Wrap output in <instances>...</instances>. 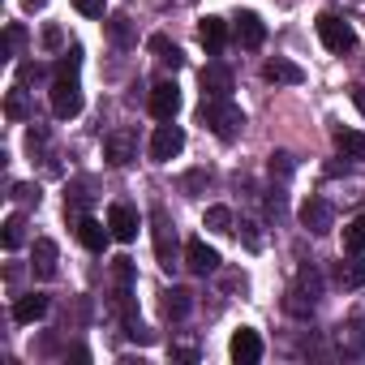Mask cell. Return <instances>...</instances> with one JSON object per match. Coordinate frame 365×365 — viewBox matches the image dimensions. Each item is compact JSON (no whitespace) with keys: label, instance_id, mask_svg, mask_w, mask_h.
<instances>
[{"label":"cell","instance_id":"cell-1","mask_svg":"<svg viewBox=\"0 0 365 365\" xmlns=\"http://www.w3.org/2000/svg\"><path fill=\"white\" fill-rule=\"evenodd\" d=\"M202 125L220 138V142H232L241 129H245V112L232 103V99H215V95H202V108H198Z\"/></svg>","mask_w":365,"mask_h":365},{"label":"cell","instance_id":"cell-2","mask_svg":"<svg viewBox=\"0 0 365 365\" xmlns=\"http://www.w3.org/2000/svg\"><path fill=\"white\" fill-rule=\"evenodd\" d=\"M318 39H322L327 52H339V56L356 48V31H352V22L339 18V14H318Z\"/></svg>","mask_w":365,"mask_h":365},{"label":"cell","instance_id":"cell-3","mask_svg":"<svg viewBox=\"0 0 365 365\" xmlns=\"http://www.w3.org/2000/svg\"><path fill=\"white\" fill-rule=\"evenodd\" d=\"M103 159L112 163V168H129L133 159H138V129H112L108 138H103Z\"/></svg>","mask_w":365,"mask_h":365},{"label":"cell","instance_id":"cell-4","mask_svg":"<svg viewBox=\"0 0 365 365\" xmlns=\"http://www.w3.org/2000/svg\"><path fill=\"white\" fill-rule=\"evenodd\" d=\"M180 150H185V129L172 125V120H159V129L150 138V159L155 163H172Z\"/></svg>","mask_w":365,"mask_h":365},{"label":"cell","instance_id":"cell-5","mask_svg":"<svg viewBox=\"0 0 365 365\" xmlns=\"http://www.w3.org/2000/svg\"><path fill=\"white\" fill-rule=\"evenodd\" d=\"M150 224H155V254H159V267L172 271V267H176V228H172V220H168L163 207L150 211Z\"/></svg>","mask_w":365,"mask_h":365},{"label":"cell","instance_id":"cell-6","mask_svg":"<svg viewBox=\"0 0 365 365\" xmlns=\"http://www.w3.org/2000/svg\"><path fill=\"white\" fill-rule=\"evenodd\" d=\"M52 112H56V120H73L82 112V86H78V78H56L52 82Z\"/></svg>","mask_w":365,"mask_h":365},{"label":"cell","instance_id":"cell-7","mask_svg":"<svg viewBox=\"0 0 365 365\" xmlns=\"http://www.w3.org/2000/svg\"><path fill=\"white\" fill-rule=\"evenodd\" d=\"M228 356H232L237 365H258V361H262V335H258L254 327H241V331L232 335V344H228Z\"/></svg>","mask_w":365,"mask_h":365},{"label":"cell","instance_id":"cell-8","mask_svg":"<svg viewBox=\"0 0 365 365\" xmlns=\"http://www.w3.org/2000/svg\"><path fill=\"white\" fill-rule=\"evenodd\" d=\"M150 112H155V120H176V112H180V86L176 82H155L150 86Z\"/></svg>","mask_w":365,"mask_h":365},{"label":"cell","instance_id":"cell-9","mask_svg":"<svg viewBox=\"0 0 365 365\" xmlns=\"http://www.w3.org/2000/svg\"><path fill=\"white\" fill-rule=\"evenodd\" d=\"M301 224H305V232L327 237V232L335 228V211H331V202H327V198H309V202L301 207Z\"/></svg>","mask_w":365,"mask_h":365},{"label":"cell","instance_id":"cell-10","mask_svg":"<svg viewBox=\"0 0 365 365\" xmlns=\"http://www.w3.org/2000/svg\"><path fill=\"white\" fill-rule=\"evenodd\" d=\"M56 262H61L56 241L52 237H39L31 245V271H35V279H56Z\"/></svg>","mask_w":365,"mask_h":365},{"label":"cell","instance_id":"cell-11","mask_svg":"<svg viewBox=\"0 0 365 365\" xmlns=\"http://www.w3.org/2000/svg\"><path fill=\"white\" fill-rule=\"evenodd\" d=\"M108 228H112V241H133L138 237V211L129 202H112L108 207Z\"/></svg>","mask_w":365,"mask_h":365},{"label":"cell","instance_id":"cell-12","mask_svg":"<svg viewBox=\"0 0 365 365\" xmlns=\"http://www.w3.org/2000/svg\"><path fill=\"white\" fill-rule=\"evenodd\" d=\"M185 267L194 275H215L220 271V250H211L207 241H190L185 245Z\"/></svg>","mask_w":365,"mask_h":365},{"label":"cell","instance_id":"cell-13","mask_svg":"<svg viewBox=\"0 0 365 365\" xmlns=\"http://www.w3.org/2000/svg\"><path fill=\"white\" fill-rule=\"evenodd\" d=\"M335 352L348 356V361H361L365 356V327L361 322H344L335 331Z\"/></svg>","mask_w":365,"mask_h":365},{"label":"cell","instance_id":"cell-14","mask_svg":"<svg viewBox=\"0 0 365 365\" xmlns=\"http://www.w3.org/2000/svg\"><path fill=\"white\" fill-rule=\"evenodd\" d=\"M262 39H267V26H262V18L254 14V9H241L237 14V43L241 48H262Z\"/></svg>","mask_w":365,"mask_h":365},{"label":"cell","instance_id":"cell-15","mask_svg":"<svg viewBox=\"0 0 365 365\" xmlns=\"http://www.w3.org/2000/svg\"><path fill=\"white\" fill-rule=\"evenodd\" d=\"M43 314H48V297H43V292H26V297L14 301V322H22V327L39 322Z\"/></svg>","mask_w":365,"mask_h":365},{"label":"cell","instance_id":"cell-16","mask_svg":"<svg viewBox=\"0 0 365 365\" xmlns=\"http://www.w3.org/2000/svg\"><path fill=\"white\" fill-rule=\"evenodd\" d=\"M262 78H267V82H284V86H301V82H305L301 65H292V61H284V56L267 61V65H262Z\"/></svg>","mask_w":365,"mask_h":365},{"label":"cell","instance_id":"cell-17","mask_svg":"<svg viewBox=\"0 0 365 365\" xmlns=\"http://www.w3.org/2000/svg\"><path fill=\"white\" fill-rule=\"evenodd\" d=\"M78 241H82L91 254H103L108 241H112V228H103L99 220H78Z\"/></svg>","mask_w":365,"mask_h":365},{"label":"cell","instance_id":"cell-18","mask_svg":"<svg viewBox=\"0 0 365 365\" xmlns=\"http://www.w3.org/2000/svg\"><path fill=\"white\" fill-rule=\"evenodd\" d=\"M202 95L228 99V95H232V73H228L224 65H207V69H202Z\"/></svg>","mask_w":365,"mask_h":365},{"label":"cell","instance_id":"cell-19","mask_svg":"<svg viewBox=\"0 0 365 365\" xmlns=\"http://www.w3.org/2000/svg\"><path fill=\"white\" fill-rule=\"evenodd\" d=\"M190 309H194V292H190V288H168V292H163V318L180 322Z\"/></svg>","mask_w":365,"mask_h":365},{"label":"cell","instance_id":"cell-20","mask_svg":"<svg viewBox=\"0 0 365 365\" xmlns=\"http://www.w3.org/2000/svg\"><path fill=\"white\" fill-rule=\"evenodd\" d=\"M335 284L339 288H365V254H352L348 262L335 267Z\"/></svg>","mask_w":365,"mask_h":365},{"label":"cell","instance_id":"cell-21","mask_svg":"<svg viewBox=\"0 0 365 365\" xmlns=\"http://www.w3.org/2000/svg\"><path fill=\"white\" fill-rule=\"evenodd\" d=\"M198 39H202L207 52H220V48L228 43V22H224V18H207V22L198 26Z\"/></svg>","mask_w":365,"mask_h":365},{"label":"cell","instance_id":"cell-22","mask_svg":"<svg viewBox=\"0 0 365 365\" xmlns=\"http://www.w3.org/2000/svg\"><path fill=\"white\" fill-rule=\"evenodd\" d=\"M335 146L344 159H365V133L361 129H335Z\"/></svg>","mask_w":365,"mask_h":365},{"label":"cell","instance_id":"cell-23","mask_svg":"<svg viewBox=\"0 0 365 365\" xmlns=\"http://www.w3.org/2000/svg\"><path fill=\"white\" fill-rule=\"evenodd\" d=\"M0 241H5V250H9V254L26 245V215H22V211H14V215L5 220V232H0Z\"/></svg>","mask_w":365,"mask_h":365},{"label":"cell","instance_id":"cell-24","mask_svg":"<svg viewBox=\"0 0 365 365\" xmlns=\"http://www.w3.org/2000/svg\"><path fill=\"white\" fill-rule=\"evenodd\" d=\"M146 48H150V52H159V61H163V65H172V69H180V61H185L176 43H168V35H150V43H146Z\"/></svg>","mask_w":365,"mask_h":365},{"label":"cell","instance_id":"cell-25","mask_svg":"<svg viewBox=\"0 0 365 365\" xmlns=\"http://www.w3.org/2000/svg\"><path fill=\"white\" fill-rule=\"evenodd\" d=\"M314 305H318V301H314L309 292H301V288H292V292H288V301H284V309H288L292 318H309V314H314Z\"/></svg>","mask_w":365,"mask_h":365},{"label":"cell","instance_id":"cell-26","mask_svg":"<svg viewBox=\"0 0 365 365\" xmlns=\"http://www.w3.org/2000/svg\"><path fill=\"white\" fill-rule=\"evenodd\" d=\"M344 250L348 254H365V220L344 224Z\"/></svg>","mask_w":365,"mask_h":365},{"label":"cell","instance_id":"cell-27","mask_svg":"<svg viewBox=\"0 0 365 365\" xmlns=\"http://www.w3.org/2000/svg\"><path fill=\"white\" fill-rule=\"evenodd\" d=\"M297 288H301V292H309L314 301L322 297V275H318V267H314V262H305V267H301V279H297Z\"/></svg>","mask_w":365,"mask_h":365},{"label":"cell","instance_id":"cell-28","mask_svg":"<svg viewBox=\"0 0 365 365\" xmlns=\"http://www.w3.org/2000/svg\"><path fill=\"white\" fill-rule=\"evenodd\" d=\"M125 335H129L133 344H150V339H155V331H150V327H146V322H142L133 309L125 314Z\"/></svg>","mask_w":365,"mask_h":365},{"label":"cell","instance_id":"cell-29","mask_svg":"<svg viewBox=\"0 0 365 365\" xmlns=\"http://www.w3.org/2000/svg\"><path fill=\"white\" fill-rule=\"evenodd\" d=\"M108 35H112V43H120V48H129V43H133V31H129V18H125V14H116V18H108Z\"/></svg>","mask_w":365,"mask_h":365},{"label":"cell","instance_id":"cell-30","mask_svg":"<svg viewBox=\"0 0 365 365\" xmlns=\"http://www.w3.org/2000/svg\"><path fill=\"white\" fill-rule=\"evenodd\" d=\"M78 69H82V48L61 52V61H56V78H78Z\"/></svg>","mask_w":365,"mask_h":365},{"label":"cell","instance_id":"cell-31","mask_svg":"<svg viewBox=\"0 0 365 365\" xmlns=\"http://www.w3.org/2000/svg\"><path fill=\"white\" fill-rule=\"evenodd\" d=\"M207 228L211 232H232V211L228 207H207Z\"/></svg>","mask_w":365,"mask_h":365},{"label":"cell","instance_id":"cell-32","mask_svg":"<svg viewBox=\"0 0 365 365\" xmlns=\"http://www.w3.org/2000/svg\"><path fill=\"white\" fill-rule=\"evenodd\" d=\"M5 116H9V120H26V95H22V86L9 91V99H5Z\"/></svg>","mask_w":365,"mask_h":365},{"label":"cell","instance_id":"cell-33","mask_svg":"<svg viewBox=\"0 0 365 365\" xmlns=\"http://www.w3.org/2000/svg\"><path fill=\"white\" fill-rule=\"evenodd\" d=\"M292 172H297V159H292L288 150H275V155H271V176H279V180H288Z\"/></svg>","mask_w":365,"mask_h":365},{"label":"cell","instance_id":"cell-34","mask_svg":"<svg viewBox=\"0 0 365 365\" xmlns=\"http://www.w3.org/2000/svg\"><path fill=\"white\" fill-rule=\"evenodd\" d=\"M180 185H185V194H190V198H198V194L211 185V172H207V168H198V172H190L185 180H180Z\"/></svg>","mask_w":365,"mask_h":365},{"label":"cell","instance_id":"cell-35","mask_svg":"<svg viewBox=\"0 0 365 365\" xmlns=\"http://www.w3.org/2000/svg\"><path fill=\"white\" fill-rule=\"evenodd\" d=\"M168 352H172V361H190V365L198 361V344H194V339H172Z\"/></svg>","mask_w":365,"mask_h":365},{"label":"cell","instance_id":"cell-36","mask_svg":"<svg viewBox=\"0 0 365 365\" xmlns=\"http://www.w3.org/2000/svg\"><path fill=\"white\" fill-rule=\"evenodd\" d=\"M39 185H14V202H22V207H39Z\"/></svg>","mask_w":365,"mask_h":365},{"label":"cell","instance_id":"cell-37","mask_svg":"<svg viewBox=\"0 0 365 365\" xmlns=\"http://www.w3.org/2000/svg\"><path fill=\"white\" fill-rule=\"evenodd\" d=\"M73 9L82 18H103V0H73Z\"/></svg>","mask_w":365,"mask_h":365},{"label":"cell","instance_id":"cell-38","mask_svg":"<svg viewBox=\"0 0 365 365\" xmlns=\"http://www.w3.org/2000/svg\"><path fill=\"white\" fill-rule=\"evenodd\" d=\"M22 26H9V35H5V56H18V48H22Z\"/></svg>","mask_w":365,"mask_h":365},{"label":"cell","instance_id":"cell-39","mask_svg":"<svg viewBox=\"0 0 365 365\" xmlns=\"http://www.w3.org/2000/svg\"><path fill=\"white\" fill-rule=\"evenodd\" d=\"M254 228H258V224H250V220H245V224H241V237H245V245H250V250H262V237H258Z\"/></svg>","mask_w":365,"mask_h":365},{"label":"cell","instance_id":"cell-40","mask_svg":"<svg viewBox=\"0 0 365 365\" xmlns=\"http://www.w3.org/2000/svg\"><path fill=\"white\" fill-rule=\"evenodd\" d=\"M43 43H48V48H61V31H56V26H48V31H43Z\"/></svg>","mask_w":365,"mask_h":365},{"label":"cell","instance_id":"cell-41","mask_svg":"<svg viewBox=\"0 0 365 365\" xmlns=\"http://www.w3.org/2000/svg\"><path fill=\"white\" fill-rule=\"evenodd\" d=\"M352 99L361 103V112H365V86H352Z\"/></svg>","mask_w":365,"mask_h":365},{"label":"cell","instance_id":"cell-42","mask_svg":"<svg viewBox=\"0 0 365 365\" xmlns=\"http://www.w3.org/2000/svg\"><path fill=\"white\" fill-rule=\"evenodd\" d=\"M43 5H48V0H22V9H31V14H35V9H43Z\"/></svg>","mask_w":365,"mask_h":365}]
</instances>
